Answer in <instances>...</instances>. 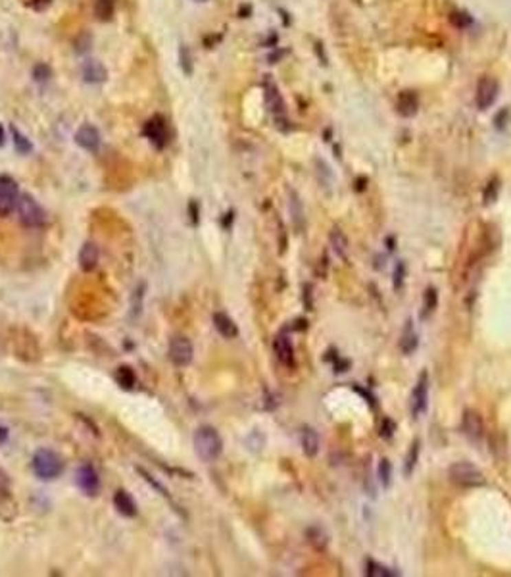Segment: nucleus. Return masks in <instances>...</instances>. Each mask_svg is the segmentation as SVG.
I'll list each match as a JSON object with an SVG mask.
<instances>
[{
	"instance_id": "e433bc0d",
	"label": "nucleus",
	"mask_w": 511,
	"mask_h": 577,
	"mask_svg": "<svg viewBox=\"0 0 511 577\" xmlns=\"http://www.w3.org/2000/svg\"><path fill=\"white\" fill-rule=\"evenodd\" d=\"M6 441H8V429L0 426V445H4Z\"/></svg>"
},
{
	"instance_id": "473e14b6",
	"label": "nucleus",
	"mask_w": 511,
	"mask_h": 577,
	"mask_svg": "<svg viewBox=\"0 0 511 577\" xmlns=\"http://www.w3.org/2000/svg\"><path fill=\"white\" fill-rule=\"evenodd\" d=\"M33 77H35L37 81H41V83H43V81H47L48 77H50V67L45 64L35 65V70H33Z\"/></svg>"
},
{
	"instance_id": "a211bd4d",
	"label": "nucleus",
	"mask_w": 511,
	"mask_h": 577,
	"mask_svg": "<svg viewBox=\"0 0 511 577\" xmlns=\"http://www.w3.org/2000/svg\"><path fill=\"white\" fill-rule=\"evenodd\" d=\"M106 77H108V72L98 60H89L83 65V79L87 83H102Z\"/></svg>"
},
{
	"instance_id": "1a4fd4ad",
	"label": "nucleus",
	"mask_w": 511,
	"mask_h": 577,
	"mask_svg": "<svg viewBox=\"0 0 511 577\" xmlns=\"http://www.w3.org/2000/svg\"><path fill=\"white\" fill-rule=\"evenodd\" d=\"M75 483L87 496H96L100 491V477L91 464L79 465V470L75 474Z\"/></svg>"
},
{
	"instance_id": "393cba45",
	"label": "nucleus",
	"mask_w": 511,
	"mask_h": 577,
	"mask_svg": "<svg viewBox=\"0 0 511 577\" xmlns=\"http://www.w3.org/2000/svg\"><path fill=\"white\" fill-rule=\"evenodd\" d=\"M437 304H438L437 288L428 287L427 291H425V297H423V312H421V317L425 319V317L431 316V314L435 312Z\"/></svg>"
},
{
	"instance_id": "a878e982",
	"label": "nucleus",
	"mask_w": 511,
	"mask_h": 577,
	"mask_svg": "<svg viewBox=\"0 0 511 577\" xmlns=\"http://www.w3.org/2000/svg\"><path fill=\"white\" fill-rule=\"evenodd\" d=\"M113 12H116L113 0H96V4H94V16L100 19V21L112 19Z\"/></svg>"
},
{
	"instance_id": "bb28decb",
	"label": "nucleus",
	"mask_w": 511,
	"mask_h": 577,
	"mask_svg": "<svg viewBox=\"0 0 511 577\" xmlns=\"http://www.w3.org/2000/svg\"><path fill=\"white\" fill-rule=\"evenodd\" d=\"M116 379H118V383H120L123 389H133L135 387V383H137V379H135V373H133V370L131 368H127V366H123V368H120L118 370V373H116Z\"/></svg>"
},
{
	"instance_id": "ddd939ff",
	"label": "nucleus",
	"mask_w": 511,
	"mask_h": 577,
	"mask_svg": "<svg viewBox=\"0 0 511 577\" xmlns=\"http://www.w3.org/2000/svg\"><path fill=\"white\" fill-rule=\"evenodd\" d=\"M263 89H265V101H268V106H270L273 118L277 121L285 120V116H287V112H285V103H283V98H281L277 87L271 83V81H265V83H263Z\"/></svg>"
},
{
	"instance_id": "aec40b11",
	"label": "nucleus",
	"mask_w": 511,
	"mask_h": 577,
	"mask_svg": "<svg viewBox=\"0 0 511 577\" xmlns=\"http://www.w3.org/2000/svg\"><path fill=\"white\" fill-rule=\"evenodd\" d=\"M329 242L340 258H348V237L344 235V231H340L338 227H333L329 233Z\"/></svg>"
},
{
	"instance_id": "f8f14e48",
	"label": "nucleus",
	"mask_w": 511,
	"mask_h": 577,
	"mask_svg": "<svg viewBox=\"0 0 511 577\" xmlns=\"http://www.w3.org/2000/svg\"><path fill=\"white\" fill-rule=\"evenodd\" d=\"M75 143L81 147V149L89 150V152H96L98 147H100V133L94 125H81L77 133H75Z\"/></svg>"
},
{
	"instance_id": "c85d7f7f",
	"label": "nucleus",
	"mask_w": 511,
	"mask_h": 577,
	"mask_svg": "<svg viewBox=\"0 0 511 577\" xmlns=\"http://www.w3.org/2000/svg\"><path fill=\"white\" fill-rule=\"evenodd\" d=\"M365 574H367L369 577L394 576V571H391L389 568H384V566H381V564H377V562H373V560H367V569H365Z\"/></svg>"
},
{
	"instance_id": "4c0bfd02",
	"label": "nucleus",
	"mask_w": 511,
	"mask_h": 577,
	"mask_svg": "<svg viewBox=\"0 0 511 577\" xmlns=\"http://www.w3.org/2000/svg\"><path fill=\"white\" fill-rule=\"evenodd\" d=\"M4 140H6V133H4V127L0 125V147L4 145Z\"/></svg>"
},
{
	"instance_id": "412c9836",
	"label": "nucleus",
	"mask_w": 511,
	"mask_h": 577,
	"mask_svg": "<svg viewBox=\"0 0 511 577\" xmlns=\"http://www.w3.org/2000/svg\"><path fill=\"white\" fill-rule=\"evenodd\" d=\"M306 537L309 541V545L317 550H325L329 547V535L323 527L319 525H314V527H307L306 529Z\"/></svg>"
},
{
	"instance_id": "0eeeda50",
	"label": "nucleus",
	"mask_w": 511,
	"mask_h": 577,
	"mask_svg": "<svg viewBox=\"0 0 511 577\" xmlns=\"http://www.w3.org/2000/svg\"><path fill=\"white\" fill-rule=\"evenodd\" d=\"M498 91H500V87H498V81L494 77H490V75L483 77L477 83V94H475V103L479 106V110H488L496 103Z\"/></svg>"
},
{
	"instance_id": "4be33fe9",
	"label": "nucleus",
	"mask_w": 511,
	"mask_h": 577,
	"mask_svg": "<svg viewBox=\"0 0 511 577\" xmlns=\"http://www.w3.org/2000/svg\"><path fill=\"white\" fill-rule=\"evenodd\" d=\"M417 346H419V337H417V333L413 331L411 322H408L406 331H404L402 341H400V348H402V353L404 354H413L415 350H417Z\"/></svg>"
},
{
	"instance_id": "c756f323",
	"label": "nucleus",
	"mask_w": 511,
	"mask_h": 577,
	"mask_svg": "<svg viewBox=\"0 0 511 577\" xmlns=\"http://www.w3.org/2000/svg\"><path fill=\"white\" fill-rule=\"evenodd\" d=\"M379 477H381L382 487H389V485H391L392 464L389 458H382L381 462H379Z\"/></svg>"
},
{
	"instance_id": "2eb2a0df",
	"label": "nucleus",
	"mask_w": 511,
	"mask_h": 577,
	"mask_svg": "<svg viewBox=\"0 0 511 577\" xmlns=\"http://www.w3.org/2000/svg\"><path fill=\"white\" fill-rule=\"evenodd\" d=\"M113 506H116V510H118L121 516H125V518H135V516H137V504H135L133 496H131L127 491H118V493H116V496H113Z\"/></svg>"
},
{
	"instance_id": "f3484780",
	"label": "nucleus",
	"mask_w": 511,
	"mask_h": 577,
	"mask_svg": "<svg viewBox=\"0 0 511 577\" xmlns=\"http://www.w3.org/2000/svg\"><path fill=\"white\" fill-rule=\"evenodd\" d=\"M214 326L219 331V335L225 339H235L239 335V327L232 322L231 317L224 314V312H215L214 314Z\"/></svg>"
},
{
	"instance_id": "2f4dec72",
	"label": "nucleus",
	"mask_w": 511,
	"mask_h": 577,
	"mask_svg": "<svg viewBox=\"0 0 511 577\" xmlns=\"http://www.w3.org/2000/svg\"><path fill=\"white\" fill-rule=\"evenodd\" d=\"M394 431H396V423L392 421L391 418H384L381 421V429H379V433H381L382 439H392V435H394Z\"/></svg>"
},
{
	"instance_id": "423d86ee",
	"label": "nucleus",
	"mask_w": 511,
	"mask_h": 577,
	"mask_svg": "<svg viewBox=\"0 0 511 577\" xmlns=\"http://www.w3.org/2000/svg\"><path fill=\"white\" fill-rule=\"evenodd\" d=\"M144 137L156 147V149H166L169 140V131H168V121L164 120L162 116H152L146 123H144Z\"/></svg>"
},
{
	"instance_id": "7ed1b4c3",
	"label": "nucleus",
	"mask_w": 511,
	"mask_h": 577,
	"mask_svg": "<svg viewBox=\"0 0 511 577\" xmlns=\"http://www.w3.org/2000/svg\"><path fill=\"white\" fill-rule=\"evenodd\" d=\"M448 477L450 481L461 489H475V487H483L486 483L484 474L471 462H455L448 468Z\"/></svg>"
},
{
	"instance_id": "f257e3e1",
	"label": "nucleus",
	"mask_w": 511,
	"mask_h": 577,
	"mask_svg": "<svg viewBox=\"0 0 511 577\" xmlns=\"http://www.w3.org/2000/svg\"><path fill=\"white\" fill-rule=\"evenodd\" d=\"M195 450L196 457L206 464H210V462H214L221 457L224 441L212 426H202V428L196 429L195 433Z\"/></svg>"
},
{
	"instance_id": "39448f33",
	"label": "nucleus",
	"mask_w": 511,
	"mask_h": 577,
	"mask_svg": "<svg viewBox=\"0 0 511 577\" xmlns=\"http://www.w3.org/2000/svg\"><path fill=\"white\" fill-rule=\"evenodd\" d=\"M18 183L10 176H0V216H10L18 206Z\"/></svg>"
},
{
	"instance_id": "dca6fc26",
	"label": "nucleus",
	"mask_w": 511,
	"mask_h": 577,
	"mask_svg": "<svg viewBox=\"0 0 511 577\" xmlns=\"http://www.w3.org/2000/svg\"><path fill=\"white\" fill-rule=\"evenodd\" d=\"M96 264H98V249L93 242H85L79 251V268L89 273L96 268Z\"/></svg>"
},
{
	"instance_id": "4468645a",
	"label": "nucleus",
	"mask_w": 511,
	"mask_h": 577,
	"mask_svg": "<svg viewBox=\"0 0 511 577\" xmlns=\"http://www.w3.org/2000/svg\"><path fill=\"white\" fill-rule=\"evenodd\" d=\"M273 350L275 356L283 366L287 368H294V346L290 343V339L287 335H279L273 343Z\"/></svg>"
},
{
	"instance_id": "f03ea898",
	"label": "nucleus",
	"mask_w": 511,
	"mask_h": 577,
	"mask_svg": "<svg viewBox=\"0 0 511 577\" xmlns=\"http://www.w3.org/2000/svg\"><path fill=\"white\" fill-rule=\"evenodd\" d=\"M31 468H33V474L37 475L39 479L52 481V479H56L58 475L62 474L64 462H62V458L58 457L54 450L41 448V450L35 452V457L31 460Z\"/></svg>"
},
{
	"instance_id": "7c9ffc66",
	"label": "nucleus",
	"mask_w": 511,
	"mask_h": 577,
	"mask_svg": "<svg viewBox=\"0 0 511 577\" xmlns=\"http://www.w3.org/2000/svg\"><path fill=\"white\" fill-rule=\"evenodd\" d=\"M496 198H498V179H490V183L484 189V202L492 204Z\"/></svg>"
},
{
	"instance_id": "9d476101",
	"label": "nucleus",
	"mask_w": 511,
	"mask_h": 577,
	"mask_svg": "<svg viewBox=\"0 0 511 577\" xmlns=\"http://www.w3.org/2000/svg\"><path fill=\"white\" fill-rule=\"evenodd\" d=\"M428 406V373L423 372L419 375L417 385L411 392V414L413 418H419L427 412Z\"/></svg>"
},
{
	"instance_id": "6e6552de",
	"label": "nucleus",
	"mask_w": 511,
	"mask_h": 577,
	"mask_svg": "<svg viewBox=\"0 0 511 577\" xmlns=\"http://www.w3.org/2000/svg\"><path fill=\"white\" fill-rule=\"evenodd\" d=\"M193 356H195V348H193V343L186 339V337H173L171 343H169V360L183 368V366H188L193 362Z\"/></svg>"
},
{
	"instance_id": "f704fd0d",
	"label": "nucleus",
	"mask_w": 511,
	"mask_h": 577,
	"mask_svg": "<svg viewBox=\"0 0 511 577\" xmlns=\"http://www.w3.org/2000/svg\"><path fill=\"white\" fill-rule=\"evenodd\" d=\"M8 491H10L8 475L0 470V496H8Z\"/></svg>"
},
{
	"instance_id": "cd10ccee",
	"label": "nucleus",
	"mask_w": 511,
	"mask_h": 577,
	"mask_svg": "<svg viewBox=\"0 0 511 577\" xmlns=\"http://www.w3.org/2000/svg\"><path fill=\"white\" fill-rule=\"evenodd\" d=\"M12 135H14V147H16V150H18L19 154H28L29 150H31V143H29L28 137L18 127H14V125H12Z\"/></svg>"
},
{
	"instance_id": "20e7f679",
	"label": "nucleus",
	"mask_w": 511,
	"mask_h": 577,
	"mask_svg": "<svg viewBox=\"0 0 511 577\" xmlns=\"http://www.w3.org/2000/svg\"><path fill=\"white\" fill-rule=\"evenodd\" d=\"M18 216L19 222L25 227H41L47 220V214L43 210V206L31 195H21L18 198Z\"/></svg>"
},
{
	"instance_id": "72a5a7b5",
	"label": "nucleus",
	"mask_w": 511,
	"mask_h": 577,
	"mask_svg": "<svg viewBox=\"0 0 511 577\" xmlns=\"http://www.w3.org/2000/svg\"><path fill=\"white\" fill-rule=\"evenodd\" d=\"M181 67L185 70L186 74H191L193 72V67H191V52H188V48L186 47H181Z\"/></svg>"
},
{
	"instance_id": "9b49d317",
	"label": "nucleus",
	"mask_w": 511,
	"mask_h": 577,
	"mask_svg": "<svg viewBox=\"0 0 511 577\" xmlns=\"http://www.w3.org/2000/svg\"><path fill=\"white\" fill-rule=\"evenodd\" d=\"M461 431L469 441L479 443L484 437V421L481 414L475 410H465L464 418H461Z\"/></svg>"
},
{
	"instance_id": "6ab92c4d",
	"label": "nucleus",
	"mask_w": 511,
	"mask_h": 577,
	"mask_svg": "<svg viewBox=\"0 0 511 577\" xmlns=\"http://www.w3.org/2000/svg\"><path fill=\"white\" fill-rule=\"evenodd\" d=\"M300 439H302V450H304V454H306L307 458L317 457V452H319V435H317L316 431L312 428H304L302 429Z\"/></svg>"
},
{
	"instance_id": "5701e85b",
	"label": "nucleus",
	"mask_w": 511,
	"mask_h": 577,
	"mask_svg": "<svg viewBox=\"0 0 511 577\" xmlns=\"http://www.w3.org/2000/svg\"><path fill=\"white\" fill-rule=\"evenodd\" d=\"M417 108H419V101H417V96H415V93L406 91V93L400 94V101H398L400 114H404V116H413V114L417 112Z\"/></svg>"
},
{
	"instance_id": "b1692460",
	"label": "nucleus",
	"mask_w": 511,
	"mask_h": 577,
	"mask_svg": "<svg viewBox=\"0 0 511 577\" xmlns=\"http://www.w3.org/2000/svg\"><path fill=\"white\" fill-rule=\"evenodd\" d=\"M419 447H421V443H419V439H415V441L411 443V447H409L408 454H406V460H404V474L406 475L413 474V470H415V465H417L419 450H421Z\"/></svg>"
},
{
	"instance_id": "c9c22d12",
	"label": "nucleus",
	"mask_w": 511,
	"mask_h": 577,
	"mask_svg": "<svg viewBox=\"0 0 511 577\" xmlns=\"http://www.w3.org/2000/svg\"><path fill=\"white\" fill-rule=\"evenodd\" d=\"M402 277H404V264L398 262V264H396V270H394V287L396 288L402 287Z\"/></svg>"
}]
</instances>
